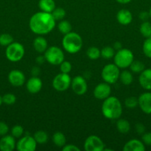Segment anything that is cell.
Here are the masks:
<instances>
[{
    "mask_svg": "<svg viewBox=\"0 0 151 151\" xmlns=\"http://www.w3.org/2000/svg\"><path fill=\"white\" fill-rule=\"evenodd\" d=\"M130 70L135 73H141L145 69V66L143 62L140 60H133L130 66Z\"/></svg>",
    "mask_w": 151,
    "mask_h": 151,
    "instance_id": "28",
    "label": "cell"
},
{
    "mask_svg": "<svg viewBox=\"0 0 151 151\" xmlns=\"http://www.w3.org/2000/svg\"><path fill=\"white\" fill-rule=\"evenodd\" d=\"M56 26V20L51 13L38 12L31 16L29 22L30 30L37 35H46L51 32Z\"/></svg>",
    "mask_w": 151,
    "mask_h": 151,
    "instance_id": "1",
    "label": "cell"
},
{
    "mask_svg": "<svg viewBox=\"0 0 151 151\" xmlns=\"http://www.w3.org/2000/svg\"><path fill=\"white\" fill-rule=\"evenodd\" d=\"M71 78L70 75L67 73L61 72L58 74L53 80V86L56 91H66L71 84Z\"/></svg>",
    "mask_w": 151,
    "mask_h": 151,
    "instance_id": "8",
    "label": "cell"
},
{
    "mask_svg": "<svg viewBox=\"0 0 151 151\" xmlns=\"http://www.w3.org/2000/svg\"><path fill=\"white\" fill-rule=\"evenodd\" d=\"M105 146V143L101 138L97 136L91 135L84 141V148L86 151H103Z\"/></svg>",
    "mask_w": 151,
    "mask_h": 151,
    "instance_id": "9",
    "label": "cell"
},
{
    "mask_svg": "<svg viewBox=\"0 0 151 151\" xmlns=\"http://www.w3.org/2000/svg\"><path fill=\"white\" fill-rule=\"evenodd\" d=\"M55 20H62L66 15V12L62 7H56L51 13Z\"/></svg>",
    "mask_w": 151,
    "mask_h": 151,
    "instance_id": "32",
    "label": "cell"
},
{
    "mask_svg": "<svg viewBox=\"0 0 151 151\" xmlns=\"http://www.w3.org/2000/svg\"><path fill=\"white\" fill-rule=\"evenodd\" d=\"M131 1L132 0H116L117 2L120 3V4H127Z\"/></svg>",
    "mask_w": 151,
    "mask_h": 151,
    "instance_id": "46",
    "label": "cell"
},
{
    "mask_svg": "<svg viewBox=\"0 0 151 151\" xmlns=\"http://www.w3.org/2000/svg\"><path fill=\"white\" fill-rule=\"evenodd\" d=\"M3 103V101H2V97H1V95H0V106H1V104Z\"/></svg>",
    "mask_w": 151,
    "mask_h": 151,
    "instance_id": "47",
    "label": "cell"
},
{
    "mask_svg": "<svg viewBox=\"0 0 151 151\" xmlns=\"http://www.w3.org/2000/svg\"><path fill=\"white\" fill-rule=\"evenodd\" d=\"M5 55L10 61H19L25 55V48L20 43L13 42L6 48Z\"/></svg>",
    "mask_w": 151,
    "mask_h": 151,
    "instance_id": "5",
    "label": "cell"
},
{
    "mask_svg": "<svg viewBox=\"0 0 151 151\" xmlns=\"http://www.w3.org/2000/svg\"><path fill=\"white\" fill-rule=\"evenodd\" d=\"M149 13H150V18H151V8H150V10Z\"/></svg>",
    "mask_w": 151,
    "mask_h": 151,
    "instance_id": "48",
    "label": "cell"
},
{
    "mask_svg": "<svg viewBox=\"0 0 151 151\" xmlns=\"http://www.w3.org/2000/svg\"><path fill=\"white\" fill-rule=\"evenodd\" d=\"M139 84L144 89L151 90V69H144L139 78Z\"/></svg>",
    "mask_w": 151,
    "mask_h": 151,
    "instance_id": "17",
    "label": "cell"
},
{
    "mask_svg": "<svg viewBox=\"0 0 151 151\" xmlns=\"http://www.w3.org/2000/svg\"><path fill=\"white\" fill-rule=\"evenodd\" d=\"M141 110L147 114H151V92H144L138 98Z\"/></svg>",
    "mask_w": 151,
    "mask_h": 151,
    "instance_id": "14",
    "label": "cell"
},
{
    "mask_svg": "<svg viewBox=\"0 0 151 151\" xmlns=\"http://www.w3.org/2000/svg\"><path fill=\"white\" fill-rule=\"evenodd\" d=\"M58 29L60 31L61 33H62L63 35H66V34L71 32L72 26L68 21L62 20L58 24Z\"/></svg>",
    "mask_w": 151,
    "mask_h": 151,
    "instance_id": "26",
    "label": "cell"
},
{
    "mask_svg": "<svg viewBox=\"0 0 151 151\" xmlns=\"http://www.w3.org/2000/svg\"><path fill=\"white\" fill-rule=\"evenodd\" d=\"M11 134L14 138H19L24 134V128L22 125H16L12 128Z\"/></svg>",
    "mask_w": 151,
    "mask_h": 151,
    "instance_id": "36",
    "label": "cell"
},
{
    "mask_svg": "<svg viewBox=\"0 0 151 151\" xmlns=\"http://www.w3.org/2000/svg\"><path fill=\"white\" fill-rule=\"evenodd\" d=\"M103 116L108 119H117L122 114V106L117 97L110 96L104 100L102 106Z\"/></svg>",
    "mask_w": 151,
    "mask_h": 151,
    "instance_id": "2",
    "label": "cell"
},
{
    "mask_svg": "<svg viewBox=\"0 0 151 151\" xmlns=\"http://www.w3.org/2000/svg\"><path fill=\"white\" fill-rule=\"evenodd\" d=\"M36 142L38 144H44L48 140V135L44 131H38L34 134L33 136Z\"/></svg>",
    "mask_w": 151,
    "mask_h": 151,
    "instance_id": "27",
    "label": "cell"
},
{
    "mask_svg": "<svg viewBox=\"0 0 151 151\" xmlns=\"http://www.w3.org/2000/svg\"><path fill=\"white\" fill-rule=\"evenodd\" d=\"M122 48V46H121V44L120 42H118V41H117V42H115V44H114L113 45V49L115 50H121V49Z\"/></svg>",
    "mask_w": 151,
    "mask_h": 151,
    "instance_id": "45",
    "label": "cell"
},
{
    "mask_svg": "<svg viewBox=\"0 0 151 151\" xmlns=\"http://www.w3.org/2000/svg\"><path fill=\"white\" fill-rule=\"evenodd\" d=\"M139 30H140L141 34L144 38H147L151 37V23H150L147 21L143 22L141 24Z\"/></svg>",
    "mask_w": 151,
    "mask_h": 151,
    "instance_id": "25",
    "label": "cell"
},
{
    "mask_svg": "<svg viewBox=\"0 0 151 151\" xmlns=\"http://www.w3.org/2000/svg\"><path fill=\"white\" fill-rule=\"evenodd\" d=\"M26 88L31 94H37L42 88V81L38 77L33 76L27 82Z\"/></svg>",
    "mask_w": 151,
    "mask_h": 151,
    "instance_id": "16",
    "label": "cell"
},
{
    "mask_svg": "<svg viewBox=\"0 0 151 151\" xmlns=\"http://www.w3.org/2000/svg\"><path fill=\"white\" fill-rule=\"evenodd\" d=\"M9 131V127L5 122H1L0 121V136L3 137V136L6 135Z\"/></svg>",
    "mask_w": 151,
    "mask_h": 151,
    "instance_id": "39",
    "label": "cell"
},
{
    "mask_svg": "<svg viewBox=\"0 0 151 151\" xmlns=\"http://www.w3.org/2000/svg\"><path fill=\"white\" fill-rule=\"evenodd\" d=\"M40 72V69L38 67H33L32 69V70H31V73H32V75H33V76H37V75H38V74H39Z\"/></svg>",
    "mask_w": 151,
    "mask_h": 151,
    "instance_id": "44",
    "label": "cell"
},
{
    "mask_svg": "<svg viewBox=\"0 0 151 151\" xmlns=\"http://www.w3.org/2000/svg\"><path fill=\"white\" fill-rule=\"evenodd\" d=\"M60 70L61 72L69 74L71 72V70H72V65H71V63L69 61L64 60L60 64Z\"/></svg>",
    "mask_w": 151,
    "mask_h": 151,
    "instance_id": "37",
    "label": "cell"
},
{
    "mask_svg": "<svg viewBox=\"0 0 151 151\" xmlns=\"http://www.w3.org/2000/svg\"><path fill=\"white\" fill-rule=\"evenodd\" d=\"M45 60H46L45 58H44V56H42V55L38 56V57L36 58V63L39 65L43 64Z\"/></svg>",
    "mask_w": 151,
    "mask_h": 151,
    "instance_id": "43",
    "label": "cell"
},
{
    "mask_svg": "<svg viewBox=\"0 0 151 151\" xmlns=\"http://www.w3.org/2000/svg\"><path fill=\"white\" fill-rule=\"evenodd\" d=\"M124 151H144L145 146L143 142L136 139L130 140L124 145L123 147Z\"/></svg>",
    "mask_w": 151,
    "mask_h": 151,
    "instance_id": "18",
    "label": "cell"
},
{
    "mask_svg": "<svg viewBox=\"0 0 151 151\" xmlns=\"http://www.w3.org/2000/svg\"><path fill=\"white\" fill-rule=\"evenodd\" d=\"M16 140L13 136L4 135L0 139V150L13 151L16 147Z\"/></svg>",
    "mask_w": 151,
    "mask_h": 151,
    "instance_id": "15",
    "label": "cell"
},
{
    "mask_svg": "<svg viewBox=\"0 0 151 151\" xmlns=\"http://www.w3.org/2000/svg\"><path fill=\"white\" fill-rule=\"evenodd\" d=\"M119 79L121 81V83L125 86L130 85L133 81V76L130 72L127 70H124L120 72Z\"/></svg>",
    "mask_w": 151,
    "mask_h": 151,
    "instance_id": "24",
    "label": "cell"
},
{
    "mask_svg": "<svg viewBox=\"0 0 151 151\" xmlns=\"http://www.w3.org/2000/svg\"><path fill=\"white\" fill-rule=\"evenodd\" d=\"M139 17L142 22H146V21H147L148 19H149V18L150 17V13H148V12L142 11L139 13Z\"/></svg>",
    "mask_w": 151,
    "mask_h": 151,
    "instance_id": "42",
    "label": "cell"
},
{
    "mask_svg": "<svg viewBox=\"0 0 151 151\" xmlns=\"http://www.w3.org/2000/svg\"><path fill=\"white\" fill-rule=\"evenodd\" d=\"M142 50H143V52L145 56L151 58V37L147 38V39L145 40L143 44Z\"/></svg>",
    "mask_w": 151,
    "mask_h": 151,
    "instance_id": "33",
    "label": "cell"
},
{
    "mask_svg": "<svg viewBox=\"0 0 151 151\" xmlns=\"http://www.w3.org/2000/svg\"><path fill=\"white\" fill-rule=\"evenodd\" d=\"M142 139L144 144L148 146H151V132L144 133L142 134Z\"/></svg>",
    "mask_w": 151,
    "mask_h": 151,
    "instance_id": "38",
    "label": "cell"
},
{
    "mask_svg": "<svg viewBox=\"0 0 151 151\" xmlns=\"http://www.w3.org/2000/svg\"><path fill=\"white\" fill-rule=\"evenodd\" d=\"M2 101L4 104L7 105V106H11L16 103V97L13 94L7 93L2 97Z\"/></svg>",
    "mask_w": 151,
    "mask_h": 151,
    "instance_id": "35",
    "label": "cell"
},
{
    "mask_svg": "<svg viewBox=\"0 0 151 151\" xmlns=\"http://www.w3.org/2000/svg\"><path fill=\"white\" fill-rule=\"evenodd\" d=\"M114 63L119 69H125L129 67L134 60V56L131 50L126 48H121L118 50L113 57Z\"/></svg>",
    "mask_w": 151,
    "mask_h": 151,
    "instance_id": "4",
    "label": "cell"
},
{
    "mask_svg": "<svg viewBox=\"0 0 151 151\" xmlns=\"http://www.w3.org/2000/svg\"><path fill=\"white\" fill-rule=\"evenodd\" d=\"M87 55L91 60H96L101 56V50L96 47H91L87 50Z\"/></svg>",
    "mask_w": 151,
    "mask_h": 151,
    "instance_id": "30",
    "label": "cell"
},
{
    "mask_svg": "<svg viewBox=\"0 0 151 151\" xmlns=\"http://www.w3.org/2000/svg\"><path fill=\"white\" fill-rule=\"evenodd\" d=\"M117 21L119 24L122 25H127L131 23L133 20V16L131 12L126 9H121L117 13Z\"/></svg>",
    "mask_w": 151,
    "mask_h": 151,
    "instance_id": "19",
    "label": "cell"
},
{
    "mask_svg": "<svg viewBox=\"0 0 151 151\" xmlns=\"http://www.w3.org/2000/svg\"><path fill=\"white\" fill-rule=\"evenodd\" d=\"M111 87L109 83L105 82L98 84L94 88L93 95L98 100H104L110 96Z\"/></svg>",
    "mask_w": 151,
    "mask_h": 151,
    "instance_id": "12",
    "label": "cell"
},
{
    "mask_svg": "<svg viewBox=\"0 0 151 151\" xmlns=\"http://www.w3.org/2000/svg\"><path fill=\"white\" fill-rule=\"evenodd\" d=\"M33 48L37 52L43 53L47 50V41L44 38L41 36L37 37L36 39H34L33 43Z\"/></svg>",
    "mask_w": 151,
    "mask_h": 151,
    "instance_id": "20",
    "label": "cell"
},
{
    "mask_svg": "<svg viewBox=\"0 0 151 151\" xmlns=\"http://www.w3.org/2000/svg\"><path fill=\"white\" fill-rule=\"evenodd\" d=\"M44 56L46 61L54 66L60 65L65 60L63 51L57 47H50L47 48L44 52Z\"/></svg>",
    "mask_w": 151,
    "mask_h": 151,
    "instance_id": "6",
    "label": "cell"
},
{
    "mask_svg": "<svg viewBox=\"0 0 151 151\" xmlns=\"http://www.w3.org/2000/svg\"><path fill=\"white\" fill-rule=\"evenodd\" d=\"M62 44L65 51L70 54H76L78 52L82 47V38L76 32H70L69 33L64 35Z\"/></svg>",
    "mask_w": 151,
    "mask_h": 151,
    "instance_id": "3",
    "label": "cell"
},
{
    "mask_svg": "<svg viewBox=\"0 0 151 151\" xmlns=\"http://www.w3.org/2000/svg\"><path fill=\"white\" fill-rule=\"evenodd\" d=\"M136 131L139 134H143L145 133V126L142 123H138L136 125Z\"/></svg>",
    "mask_w": 151,
    "mask_h": 151,
    "instance_id": "41",
    "label": "cell"
},
{
    "mask_svg": "<svg viewBox=\"0 0 151 151\" xmlns=\"http://www.w3.org/2000/svg\"><path fill=\"white\" fill-rule=\"evenodd\" d=\"M13 42V38L8 33H3L0 35V45L7 47Z\"/></svg>",
    "mask_w": 151,
    "mask_h": 151,
    "instance_id": "31",
    "label": "cell"
},
{
    "mask_svg": "<svg viewBox=\"0 0 151 151\" xmlns=\"http://www.w3.org/2000/svg\"><path fill=\"white\" fill-rule=\"evenodd\" d=\"M62 150L63 151H80V149L78 148L77 146L70 144V145H65L62 147Z\"/></svg>",
    "mask_w": 151,
    "mask_h": 151,
    "instance_id": "40",
    "label": "cell"
},
{
    "mask_svg": "<svg viewBox=\"0 0 151 151\" xmlns=\"http://www.w3.org/2000/svg\"><path fill=\"white\" fill-rule=\"evenodd\" d=\"M71 88L77 95H83L87 91V83L86 80L81 76H76L71 81Z\"/></svg>",
    "mask_w": 151,
    "mask_h": 151,
    "instance_id": "11",
    "label": "cell"
},
{
    "mask_svg": "<svg viewBox=\"0 0 151 151\" xmlns=\"http://www.w3.org/2000/svg\"><path fill=\"white\" fill-rule=\"evenodd\" d=\"M124 105L128 109H134L136 106H139V100L136 97H127L124 100Z\"/></svg>",
    "mask_w": 151,
    "mask_h": 151,
    "instance_id": "34",
    "label": "cell"
},
{
    "mask_svg": "<svg viewBox=\"0 0 151 151\" xmlns=\"http://www.w3.org/2000/svg\"><path fill=\"white\" fill-rule=\"evenodd\" d=\"M16 147L19 151H34L36 149L37 142L33 137L26 135L17 142Z\"/></svg>",
    "mask_w": 151,
    "mask_h": 151,
    "instance_id": "10",
    "label": "cell"
},
{
    "mask_svg": "<svg viewBox=\"0 0 151 151\" xmlns=\"http://www.w3.org/2000/svg\"><path fill=\"white\" fill-rule=\"evenodd\" d=\"M116 128L121 134H127L130 130V125L127 119H118L116 122Z\"/></svg>",
    "mask_w": 151,
    "mask_h": 151,
    "instance_id": "22",
    "label": "cell"
},
{
    "mask_svg": "<svg viewBox=\"0 0 151 151\" xmlns=\"http://www.w3.org/2000/svg\"><path fill=\"white\" fill-rule=\"evenodd\" d=\"M8 81L13 86H22L25 82V76L22 72L17 69H14V70L10 71L9 73Z\"/></svg>",
    "mask_w": 151,
    "mask_h": 151,
    "instance_id": "13",
    "label": "cell"
},
{
    "mask_svg": "<svg viewBox=\"0 0 151 151\" xmlns=\"http://www.w3.org/2000/svg\"><path fill=\"white\" fill-rule=\"evenodd\" d=\"M53 142L56 146L59 147H63L66 143L65 136L62 132H56L53 136Z\"/></svg>",
    "mask_w": 151,
    "mask_h": 151,
    "instance_id": "23",
    "label": "cell"
},
{
    "mask_svg": "<svg viewBox=\"0 0 151 151\" xmlns=\"http://www.w3.org/2000/svg\"><path fill=\"white\" fill-rule=\"evenodd\" d=\"M115 55V50L113 47H105L101 50V56L105 59H110Z\"/></svg>",
    "mask_w": 151,
    "mask_h": 151,
    "instance_id": "29",
    "label": "cell"
},
{
    "mask_svg": "<svg viewBox=\"0 0 151 151\" xmlns=\"http://www.w3.org/2000/svg\"><path fill=\"white\" fill-rule=\"evenodd\" d=\"M38 7L41 11L51 13L52 11L56 8V4L54 0H39Z\"/></svg>",
    "mask_w": 151,
    "mask_h": 151,
    "instance_id": "21",
    "label": "cell"
},
{
    "mask_svg": "<svg viewBox=\"0 0 151 151\" xmlns=\"http://www.w3.org/2000/svg\"><path fill=\"white\" fill-rule=\"evenodd\" d=\"M119 68L115 63L107 64L102 69V78L104 81L109 84H114L119 79Z\"/></svg>",
    "mask_w": 151,
    "mask_h": 151,
    "instance_id": "7",
    "label": "cell"
}]
</instances>
